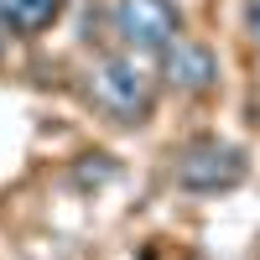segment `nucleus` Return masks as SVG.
<instances>
[{
    "mask_svg": "<svg viewBox=\"0 0 260 260\" xmlns=\"http://www.w3.org/2000/svg\"><path fill=\"white\" fill-rule=\"evenodd\" d=\"M89 104L115 125H146L156 110V78L141 68L136 52H110L89 68Z\"/></svg>",
    "mask_w": 260,
    "mask_h": 260,
    "instance_id": "1",
    "label": "nucleus"
},
{
    "mask_svg": "<svg viewBox=\"0 0 260 260\" xmlns=\"http://www.w3.org/2000/svg\"><path fill=\"white\" fill-rule=\"evenodd\" d=\"M245 177H250L245 146L219 141V136H198V141H187L177 156H172V187H177V192L219 198V192H234Z\"/></svg>",
    "mask_w": 260,
    "mask_h": 260,
    "instance_id": "2",
    "label": "nucleus"
},
{
    "mask_svg": "<svg viewBox=\"0 0 260 260\" xmlns=\"http://www.w3.org/2000/svg\"><path fill=\"white\" fill-rule=\"evenodd\" d=\"M110 21H115V37L125 42V52L136 57H161L182 37V11L172 0H115Z\"/></svg>",
    "mask_w": 260,
    "mask_h": 260,
    "instance_id": "3",
    "label": "nucleus"
},
{
    "mask_svg": "<svg viewBox=\"0 0 260 260\" xmlns=\"http://www.w3.org/2000/svg\"><path fill=\"white\" fill-rule=\"evenodd\" d=\"M161 83L177 89V94H213L219 89V52H213L208 42L177 37L161 52Z\"/></svg>",
    "mask_w": 260,
    "mask_h": 260,
    "instance_id": "4",
    "label": "nucleus"
},
{
    "mask_svg": "<svg viewBox=\"0 0 260 260\" xmlns=\"http://www.w3.org/2000/svg\"><path fill=\"white\" fill-rule=\"evenodd\" d=\"M68 0H0V16H6V31L16 37H42L47 26H57Z\"/></svg>",
    "mask_w": 260,
    "mask_h": 260,
    "instance_id": "5",
    "label": "nucleus"
},
{
    "mask_svg": "<svg viewBox=\"0 0 260 260\" xmlns=\"http://www.w3.org/2000/svg\"><path fill=\"white\" fill-rule=\"evenodd\" d=\"M115 156H110V151H94V156H78V167H73V187H83V192H89V187H104V182H110L115 177Z\"/></svg>",
    "mask_w": 260,
    "mask_h": 260,
    "instance_id": "6",
    "label": "nucleus"
},
{
    "mask_svg": "<svg viewBox=\"0 0 260 260\" xmlns=\"http://www.w3.org/2000/svg\"><path fill=\"white\" fill-rule=\"evenodd\" d=\"M245 21H250V37H255V47H260V0H245Z\"/></svg>",
    "mask_w": 260,
    "mask_h": 260,
    "instance_id": "7",
    "label": "nucleus"
},
{
    "mask_svg": "<svg viewBox=\"0 0 260 260\" xmlns=\"http://www.w3.org/2000/svg\"><path fill=\"white\" fill-rule=\"evenodd\" d=\"M0 47H6V16H0Z\"/></svg>",
    "mask_w": 260,
    "mask_h": 260,
    "instance_id": "8",
    "label": "nucleus"
},
{
    "mask_svg": "<svg viewBox=\"0 0 260 260\" xmlns=\"http://www.w3.org/2000/svg\"><path fill=\"white\" fill-rule=\"evenodd\" d=\"M182 260H208V255H198V250H192V255H182Z\"/></svg>",
    "mask_w": 260,
    "mask_h": 260,
    "instance_id": "9",
    "label": "nucleus"
}]
</instances>
